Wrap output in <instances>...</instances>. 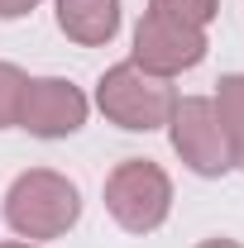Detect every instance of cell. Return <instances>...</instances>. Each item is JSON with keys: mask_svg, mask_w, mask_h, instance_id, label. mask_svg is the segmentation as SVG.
Here are the masks:
<instances>
[{"mask_svg": "<svg viewBox=\"0 0 244 248\" xmlns=\"http://www.w3.org/2000/svg\"><path fill=\"white\" fill-rule=\"evenodd\" d=\"M173 148L182 153V162L192 172H201V177H220L225 167H235L230 162V143H225V129L215 120V105L211 100H201V95H187L173 105Z\"/></svg>", "mask_w": 244, "mask_h": 248, "instance_id": "5", "label": "cell"}, {"mask_svg": "<svg viewBox=\"0 0 244 248\" xmlns=\"http://www.w3.org/2000/svg\"><path fill=\"white\" fill-rule=\"evenodd\" d=\"M19 124L38 134V139H67L87 124V95L62 77H43L24 86V105H19Z\"/></svg>", "mask_w": 244, "mask_h": 248, "instance_id": "6", "label": "cell"}, {"mask_svg": "<svg viewBox=\"0 0 244 248\" xmlns=\"http://www.w3.org/2000/svg\"><path fill=\"white\" fill-rule=\"evenodd\" d=\"M96 105L105 110V120H115L120 129H144V134H149L158 124H168L177 95L168 86V77H153L139 62H120V67H110V72L101 77Z\"/></svg>", "mask_w": 244, "mask_h": 248, "instance_id": "2", "label": "cell"}, {"mask_svg": "<svg viewBox=\"0 0 244 248\" xmlns=\"http://www.w3.org/2000/svg\"><path fill=\"white\" fill-rule=\"evenodd\" d=\"M5 215L15 224V234H24V239H58L77 224L82 201H77V186L67 177L38 167V172L15 177L10 196H5Z\"/></svg>", "mask_w": 244, "mask_h": 248, "instance_id": "1", "label": "cell"}, {"mask_svg": "<svg viewBox=\"0 0 244 248\" xmlns=\"http://www.w3.org/2000/svg\"><path fill=\"white\" fill-rule=\"evenodd\" d=\"M105 210L115 215L120 229L129 234H149L158 229L168 210H173V182L158 162H144V157H129L120 162L110 177H105Z\"/></svg>", "mask_w": 244, "mask_h": 248, "instance_id": "3", "label": "cell"}, {"mask_svg": "<svg viewBox=\"0 0 244 248\" xmlns=\"http://www.w3.org/2000/svg\"><path fill=\"white\" fill-rule=\"evenodd\" d=\"M153 10L182 19V24H192V29H206V24L215 19V10H220V0H153Z\"/></svg>", "mask_w": 244, "mask_h": 248, "instance_id": "10", "label": "cell"}, {"mask_svg": "<svg viewBox=\"0 0 244 248\" xmlns=\"http://www.w3.org/2000/svg\"><path fill=\"white\" fill-rule=\"evenodd\" d=\"M38 0H0V19H19V15H29Z\"/></svg>", "mask_w": 244, "mask_h": 248, "instance_id": "11", "label": "cell"}, {"mask_svg": "<svg viewBox=\"0 0 244 248\" xmlns=\"http://www.w3.org/2000/svg\"><path fill=\"white\" fill-rule=\"evenodd\" d=\"M0 248H29V244H0Z\"/></svg>", "mask_w": 244, "mask_h": 248, "instance_id": "13", "label": "cell"}, {"mask_svg": "<svg viewBox=\"0 0 244 248\" xmlns=\"http://www.w3.org/2000/svg\"><path fill=\"white\" fill-rule=\"evenodd\" d=\"M58 24L77 43H110L120 29V0H58Z\"/></svg>", "mask_w": 244, "mask_h": 248, "instance_id": "7", "label": "cell"}, {"mask_svg": "<svg viewBox=\"0 0 244 248\" xmlns=\"http://www.w3.org/2000/svg\"><path fill=\"white\" fill-rule=\"evenodd\" d=\"M201 248H240V244H235V239H206Z\"/></svg>", "mask_w": 244, "mask_h": 248, "instance_id": "12", "label": "cell"}, {"mask_svg": "<svg viewBox=\"0 0 244 248\" xmlns=\"http://www.w3.org/2000/svg\"><path fill=\"white\" fill-rule=\"evenodd\" d=\"M24 86H29V77H24L19 67L0 62V129L19 124V105H24Z\"/></svg>", "mask_w": 244, "mask_h": 248, "instance_id": "9", "label": "cell"}, {"mask_svg": "<svg viewBox=\"0 0 244 248\" xmlns=\"http://www.w3.org/2000/svg\"><path fill=\"white\" fill-rule=\"evenodd\" d=\"M215 120L225 129V143H230V162L244 167V72L235 77H225L220 81V91H215Z\"/></svg>", "mask_w": 244, "mask_h": 248, "instance_id": "8", "label": "cell"}, {"mask_svg": "<svg viewBox=\"0 0 244 248\" xmlns=\"http://www.w3.org/2000/svg\"><path fill=\"white\" fill-rule=\"evenodd\" d=\"M206 58V33L163 15V10H149L134 29V62L153 72V77H177L187 67Z\"/></svg>", "mask_w": 244, "mask_h": 248, "instance_id": "4", "label": "cell"}]
</instances>
